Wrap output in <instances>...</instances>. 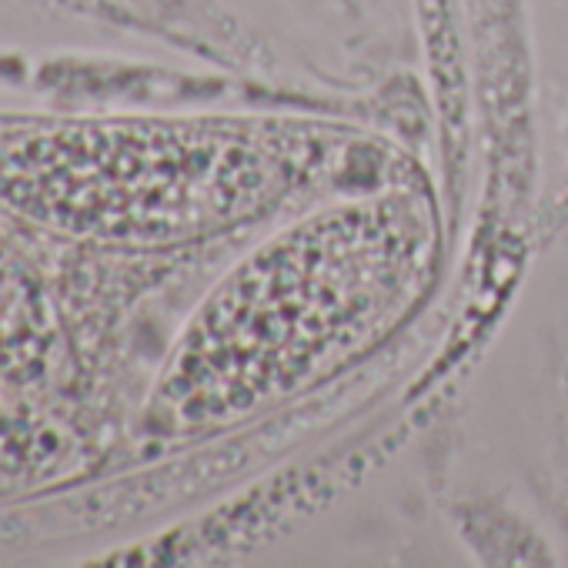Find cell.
I'll return each instance as SVG.
<instances>
[{
  "label": "cell",
  "mask_w": 568,
  "mask_h": 568,
  "mask_svg": "<svg viewBox=\"0 0 568 568\" xmlns=\"http://www.w3.org/2000/svg\"><path fill=\"white\" fill-rule=\"evenodd\" d=\"M438 254L428 197L352 191L237 261L184 325L148 405L161 435L244 422L345 372L422 302Z\"/></svg>",
  "instance_id": "obj_1"
},
{
  "label": "cell",
  "mask_w": 568,
  "mask_h": 568,
  "mask_svg": "<svg viewBox=\"0 0 568 568\" xmlns=\"http://www.w3.org/2000/svg\"><path fill=\"white\" fill-rule=\"evenodd\" d=\"M51 452L54 442L44 435V425L0 398V478L31 475L48 465Z\"/></svg>",
  "instance_id": "obj_4"
},
{
  "label": "cell",
  "mask_w": 568,
  "mask_h": 568,
  "mask_svg": "<svg viewBox=\"0 0 568 568\" xmlns=\"http://www.w3.org/2000/svg\"><path fill=\"white\" fill-rule=\"evenodd\" d=\"M58 352V322L44 284L0 231V388L44 382Z\"/></svg>",
  "instance_id": "obj_3"
},
{
  "label": "cell",
  "mask_w": 568,
  "mask_h": 568,
  "mask_svg": "<svg viewBox=\"0 0 568 568\" xmlns=\"http://www.w3.org/2000/svg\"><path fill=\"white\" fill-rule=\"evenodd\" d=\"M345 144L277 121H64L0 138V207L68 237L174 244L342 178Z\"/></svg>",
  "instance_id": "obj_2"
}]
</instances>
